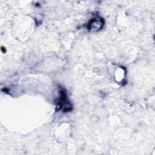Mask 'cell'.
<instances>
[{
	"mask_svg": "<svg viewBox=\"0 0 155 155\" xmlns=\"http://www.w3.org/2000/svg\"><path fill=\"white\" fill-rule=\"evenodd\" d=\"M59 97L56 104V110L63 112L71 111L73 110L72 105L68 99L66 91L64 88L59 90Z\"/></svg>",
	"mask_w": 155,
	"mask_h": 155,
	"instance_id": "6da1fadb",
	"label": "cell"
},
{
	"mask_svg": "<svg viewBox=\"0 0 155 155\" xmlns=\"http://www.w3.org/2000/svg\"><path fill=\"white\" fill-rule=\"evenodd\" d=\"M104 19L100 16H95L90 19L86 24V28L90 31H99L104 25Z\"/></svg>",
	"mask_w": 155,
	"mask_h": 155,
	"instance_id": "7a4b0ae2",
	"label": "cell"
},
{
	"mask_svg": "<svg viewBox=\"0 0 155 155\" xmlns=\"http://www.w3.org/2000/svg\"><path fill=\"white\" fill-rule=\"evenodd\" d=\"M1 51L3 53H5V48L4 47H1Z\"/></svg>",
	"mask_w": 155,
	"mask_h": 155,
	"instance_id": "3957f363",
	"label": "cell"
}]
</instances>
